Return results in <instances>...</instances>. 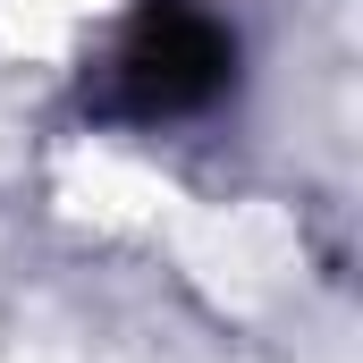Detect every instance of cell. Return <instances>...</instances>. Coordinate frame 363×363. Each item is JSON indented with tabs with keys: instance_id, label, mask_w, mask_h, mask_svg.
Instances as JSON below:
<instances>
[{
	"instance_id": "obj_1",
	"label": "cell",
	"mask_w": 363,
	"mask_h": 363,
	"mask_svg": "<svg viewBox=\"0 0 363 363\" xmlns=\"http://www.w3.org/2000/svg\"><path fill=\"white\" fill-rule=\"evenodd\" d=\"M228 85H237V34H228L220 9H203V0H135L127 26L101 51V77L85 85V110L118 118V127H169V118L211 110Z\"/></svg>"
}]
</instances>
